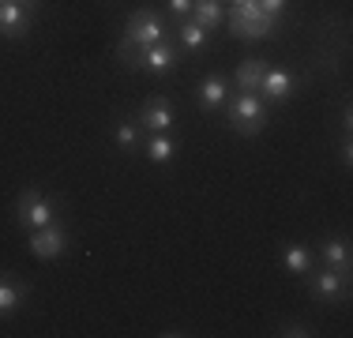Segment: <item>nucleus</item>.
Instances as JSON below:
<instances>
[{"mask_svg":"<svg viewBox=\"0 0 353 338\" xmlns=\"http://www.w3.org/2000/svg\"><path fill=\"white\" fill-rule=\"evenodd\" d=\"M27 286L23 282H12V278H0V319L15 316V312L23 308V301H27Z\"/></svg>","mask_w":353,"mask_h":338,"instance_id":"nucleus-16","label":"nucleus"},{"mask_svg":"<svg viewBox=\"0 0 353 338\" xmlns=\"http://www.w3.org/2000/svg\"><path fill=\"white\" fill-rule=\"evenodd\" d=\"M282 267L290 270L293 278H305L308 270L316 267V256H312V252L305 248V244H290V248L282 252Z\"/></svg>","mask_w":353,"mask_h":338,"instance_id":"nucleus-18","label":"nucleus"},{"mask_svg":"<svg viewBox=\"0 0 353 338\" xmlns=\"http://www.w3.org/2000/svg\"><path fill=\"white\" fill-rule=\"evenodd\" d=\"M173 38H176V46H181V53H203V46H207L211 34L199 27L196 19H181V30H176Z\"/></svg>","mask_w":353,"mask_h":338,"instance_id":"nucleus-17","label":"nucleus"},{"mask_svg":"<svg viewBox=\"0 0 353 338\" xmlns=\"http://www.w3.org/2000/svg\"><path fill=\"white\" fill-rule=\"evenodd\" d=\"M293 90H297V79H293L285 68H267L263 79H259V90H256V95L263 98L271 109H279V106H285V101L293 98Z\"/></svg>","mask_w":353,"mask_h":338,"instance_id":"nucleus-8","label":"nucleus"},{"mask_svg":"<svg viewBox=\"0 0 353 338\" xmlns=\"http://www.w3.org/2000/svg\"><path fill=\"white\" fill-rule=\"evenodd\" d=\"M230 95L233 90H230V83H225V75H207V79L199 83V90H196V101H199L203 113H211V109H222Z\"/></svg>","mask_w":353,"mask_h":338,"instance_id":"nucleus-12","label":"nucleus"},{"mask_svg":"<svg viewBox=\"0 0 353 338\" xmlns=\"http://www.w3.org/2000/svg\"><path fill=\"white\" fill-rule=\"evenodd\" d=\"M165 4H170V12L176 15V19H188V15H192V4H196V0H165Z\"/></svg>","mask_w":353,"mask_h":338,"instance_id":"nucleus-22","label":"nucleus"},{"mask_svg":"<svg viewBox=\"0 0 353 338\" xmlns=\"http://www.w3.org/2000/svg\"><path fill=\"white\" fill-rule=\"evenodd\" d=\"M188 19H196L207 34H214V30L225 23V8L218 4V0H196V4H192V15H188Z\"/></svg>","mask_w":353,"mask_h":338,"instance_id":"nucleus-15","label":"nucleus"},{"mask_svg":"<svg viewBox=\"0 0 353 338\" xmlns=\"http://www.w3.org/2000/svg\"><path fill=\"white\" fill-rule=\"evenodd\" d=\"M57 210H61V203L53 196H46V192L38 188H23L19 199H15V222H19V230H41V226L57 222Z\"/></svg>","mask_w":353,"mask_h":338,"instance_id":"nucleus-4","label":"nucleus"},{"mask_svg":"<svg viewBox=\"0 0 353 338\" xmlns=\"http://www.w3.org/2000/svg\"><path fill=\"white\" fill-rule=\"evenodd\" d=\"M136 121L143 124V132H173V124H176V113H173V106H170V98H147L139 106V113H136Z\"/></svg>","mask_w":353,"mask_h":338,"instance_id":"nucleus-10","label":"nucleus"},{"mask_svg":"<svg viewBox=\"0 0 353 338\" xmlns=\"http://www.w3.org/2000/svg\"><path fill=\"white\" fill-rule=\"evenodd\" d=\"M274 335H282V338H312L316 331L305 324V319H285V324H282Z\"/></svg>","mask_w":353,"mask_h":338,"instance_id":"nucleus-20","label":"nucleus"},{"mask_svg":"<svg viewBox=\"0 0 353 338\" xmlns=\"http://www.w3.org/2000/svg\"><path fill=\"white\" fill-rule=\"evenodd\" d=\"M267 121H271V106L256 90H237V95L225 98V124H230V132L252 139V135H259L267 128Z\"/></svg>","mask_w":353,"mask_h":338,"instance_id":"nucleus-2","label":"nucleus"},{"mask_svg":"<svg viewBox=\"0 0 353 338\" xmlns=\"http://www.w3.org/2000/svg\"><path fill=\"white\" fill-rule=\"evenodd\" d=\"M230 4H241V0H230Z\"/></svg>","mask_w":353,"mask_h":338,"instance_id":"nucleus-23","label":"nucleus"},{"mask_svg":"<svg viewBox=\"0 0 353 338\" xmlns=\"http://www.w3.org/2000/svg\"><path fill=\"white\" fill-rule=\"evenodd\" d=\"M109 139H113L117 150L132 155V150H143V139H147V132H143V124L136 121V117H121V121L109 128Z\"/></svg>","mask_w":353,"mask_h":338,"instance_id":"nucleus-11","label":"nucleus"},{"mask_svg":"<svg viewBox=\"0 0 353 338\" xmlns=\"http://www.w3.org/2000/svg\"><path fill=\"white\" fill-rule=\"evenodd\" d=\"M256 4L263 8V12L271 15V19H282V12L290 8V0H256Z\"/></svg>","mask_w":353,"mask_h":338,"instance_id":"nucleus-21","label":"nucleus"},{"mask_svg":"<svg viewBox=\"0 0 353 338\" xmlns=\"http://www.w3.org/2000/svg\"><path fill=\"white\" fill-rule=\"evenodd\" d=\"M316 256H319V264H323V267H334V270H350V264H353L346 237H323L319 248H316Z\"/></svg>","mask_w":353,"mask_h":338,"instance_id":"nucleus-13","label":"nucleus"},{"mask_svg":"<svg viewBox=\"0 0 353 338\" xmlns=\"http://www.w3.org/2000/svg\"><path fill=\"white\" fill-rule=\"evenodd\" d=\"M308 293L316 304H342L350 301V270H334V267H312L305 275Z\"/></svg>","mask_w":353,"mask_h":338,"instance_id":"nucleus-5","label":"nucleus"},{"mask_svg":"<svg viewBox=\"0 0 353 338\" xmlns=\"http://www.w3.org/2000/svg\"><path fill=\"white\" fill-rule=\"evenodd\" d=\"M225 27H230V34L241 41H263V38H274V34H279L282 19H271L256 0H241V4L225 8Z\"/></svg>","mask_w":353,"mask_h":338,"instance_id":"nucleus-3","label":"nucleus"},{"mask_svg":"<svg viewBox=\"0 0 353 338\" xmlns=\"http://www.w3.org/2000/svg\"><path fill=\"white\" fill-rule=\"evenodd\" d=\"M38 8L19 4V0H0V38H23L34 23Z\"/></svg>","mask_w":353,"mask_h":338,"instance_id":"nucleus-9","label":"nucleus"},{"mask_svg":"<svg viewBox=\"0 0 353 338\" xmlns=\"http://www.w3.org/2000/svg\"><path fill=\"white\" fill-rule=\"evenodd\" d=\"M143 155H147L154 166L173 162V155H176V139H173V132H147V139H143Z\"/></svg>","mask_w":353,"mask_h":338,"instance_id":"nucleus-14","label":"nucleus"},{"mask_svg":"<svg viewBox=\"0 0 353 338\" xmlns=\"http://www.w3.org/2000/svg\"><path fill=\"white\" fill-rule=\"evenodd\" d=\"M173 38V30L162 23V15L150 12V8H139L128 23H124V46H154V41Z\"/></svg>","mask_w":353,"mask_h":338,"instance_id":"nucleus-6","label":"nucleus"},{"mask_svg":"<svg viewBox=\"0 0 353 338\" xmlns=\"http://www.w3.org/2000/svg\"><path fill=\"white\" fill-rule=\"evenodd\" d=\"M117 61L132 68V72L170 75L176 61H181V46H176V38L154 41V46H124V41H117Z\"/></svg>","mask_w":353,"mask_h":338,"instance_id":"nucleus-1","label":"nucleus"},{"mask_svg":"<svg viewBox=\"0 0 353 338\" xmlns=\"http://www.w3.org/2000/svg\"><path fill=\"white\" fill-rule=\"evenodd\" d=\"M267 64L263 57H245L237 68V75H233V83H237V90H259V79H263Z\"/></svg>","mask_w":353,"mask_h":338,"instance_id":"nucleus-19","label":"nucleus"},{"mask_svg":"<svg viewBox=\"0 0 353 338\" xmlns=\"http://www.w3.org/2000/svg\"><path fill=\"white\" fill-rule=\"evenodd\" d=\"M27 248H30V256H38V259H61L64 252H68V230H64L61 222H49V226H41V230H30V241H27Z\"/></svg>","mask_w":353,"mask_h":338,"instance_id":"nucleus-7","label":"nucleus"}]
</instances>
